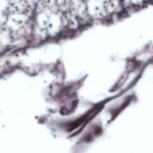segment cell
Wrapping results in <instances>:
<instances>
[{
	"label": "cell",
	"mask_w": 153,
	"mask_h": 153,
	"mask_svg": "<svg viewBox=\"0 0 153 153\" xmlns=\"http://www.w3.org/2000/svg\"><path fill=\"white\" fill-rule=\"evenodd\" d=\"M147 1H151V0H146V2H147Z\"/></svg>",
	"instance_id": "cell-2"
},
{
	"label": "cell",
	"mask_w": 153,
	"mask_h": 153,
	"mask_svg": "<svg viewBox=\"0 0 153 153\" xmlns=\"http://www.w3.org/2000/svg\"><path fill=\"white\" fill-rule=\"evenodd\" d=\"M145 2H146V0H130L131 5H137V6L143 5Z\"/></svg>",
	"instance_id": "cell-1"
}]
</instances>
